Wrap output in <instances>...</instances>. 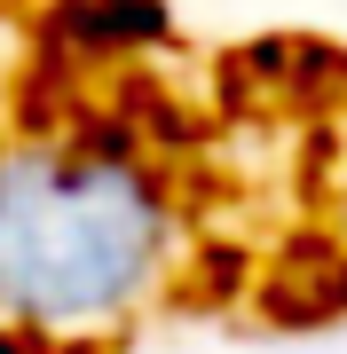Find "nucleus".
Instances as JSON below:
<instances>
[{"label": "nucleus", "mask_w": 347, "mask_h": 354, "mask_svg": "<svg viewBox=\"0 0 347 354\" xmlns=\"http://www.w3.org/2000/svg\"><path fill=\"white\" fill-rule=\"evenodd\" d=\"M347 315V48L166 16L0 48V354Z\"/></svg>", "instance_id": "f257e3e1"}, {"label": "nucleus", "mask_w": 347, "mask_h": 354, "mask_svg": "<svg viewBox=\"0 0 347 354\" xmlns=\"http://www.w3.org/2000/svg\"><path fill=\"white\" fill-rule=\"evenodd\" d=\"M134 16H166V0H0V48H24L71 24H134Z\"/></svg>", "instance_id": "f03ea898"}]
</instances>
